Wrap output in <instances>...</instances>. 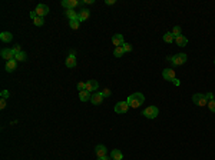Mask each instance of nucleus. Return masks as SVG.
Masks as SVG:
<instances>
[{
  "mask_svg": "<svg viewBox=\"0 0 215 160\" xmlns=\"http://www.w3.org/2000/svg\"><path fill=\"white\" fill-rule=\"evenodd\" d=\"M126 102H128V104H129V107H132V109H138V107L145 102V96H143L142 93L138 92V93L130 94V96L126 99Z\"/></svg>",
  "mask_w": 215,
  "mask_h": 160,
  "instance_id": "nucleus-1",
  "label": "nucleus"
},
{
  "mask_svg": "<svg viewBox=\"0 0 215 160\" xmlns=\"http://www.w3.org/2000/svg\"><path fill=\"white\" fill-rule=\"evenodd\" d=\"M166 60L171 61V63H172V66L178 67V66H182V64L188 60V56H186L185 53H178V55H175V56H168V57H166Z\"/></svg>",
  "mask_w": 215,
  "mask_h": 160,
  "instance_id": "nucleus-2",
  "label": "nucleus"
},
{
  "mask_svg": "<svg viewBox=\"0 0 215 160\" xmlns=\"http://www.w3.org/2000/svg\"><path fill=\"white\" fill-rule=\"evenodd\" d=\"M142 115L146 119H155L158 115H159V109H158L157 106H148L146 109L142 112Z\"/></svg>",
  "mask_w": 215,
  "mask_h": 160,
  "instance_id": "nucleus-3",
  "label": "nucleus"
},
{
  "mask_svg": "<svg viewBox=\"0 0 215 160\" xmlns=\"http://www.w3.org/2000/svg\"><path fill=\"white\" fill-rule=\"evenodd\" d=\"M192 102L195 103L196 106H199V107L208 104V100H207L205 94H202V93H195V94L192 96Z\"/></svg>",
  "mask_w": 215,
  "mask_h": 160,
  "instance_id": "nucleus-4",
  "label": "nucleus"
},
{
  "mask_svg": "<svg viewBox=\"0 0 215 160\" xmlns=\"http://www.w3.org/2000/svg\"><path fill=\"white\" fill-rule=\"evenodd\" d=\"M128 109H129V104H128L126 100H125V102H118L116 104H115V113H119V115L126 113Z\"/></svg>",
  "mask_w": 215,
  "mask_h": 160,
  "instance_id": "nucleus-5",
  "label": "nucleus"
},
{
  "mask_svg": "<svg viewBox=\"0 0 215 160\" xmlns=\"http://www.w3.org/2000/svg\"><path fill=\"white\" fill-rule=\"evenodd\" d=\"M35 12H36L37 16L45 17L46 14H49V6H47V4H37L36 9H35Z\"/></svg>",
  "mask_w": 215,
  "mask_h": 160,
  "instance_id": "nucleus-6",
  "label": "nucleus"
},
{
  "mask_svg": "<svg viewBox=\"0 0 215 160\" xmlns=\"http://www.w3.org/2000/svg\"><path fill=\"white\" fill-rule=\"evenodd\" d=\"M103 94H102V92H96V93H93L92 94V97H91V102H92V104H95V106H98V104H101L102 102H103Z\"/></svg>",
  "mask_w": 215,
  "mask_h": 160,
  "instance_id": "nucleus-7",
  "label": "nucleus"
},
{
  "mask_svg": "<svg viewBox=\"0 0 215 160\" xmlns=\"http://www.w3.org/2000/svg\"><path fill=\"white\" fill-rule=\"evenodd\" d=\"M0 56L4 59V60H13L14 59V53L12 49H2V51H0Z\"/></svg>",
  "mask_w": 215,
  "mask_h": 160,
  "instance_id": "nucleus-8",
  "label": "nucleus"
},
{
  "mask_svg": "<svg viewBox=\"0 0 215 160\" xmlns=\"http://www.w3.org/2000/svg\"><path fill=\"white\" fill-rule=\"evenodd\" d=\"M112 43H113V46H116V47H122L125 43L124 40V36L119 35V33H116V35L112 36Z\"/></svg>",
  "mask_w": 215,
  "mask_h": 160,
  "instance_id": "nucleus-9",
  "label": "nucleus"
},
{
  "mask_svg": "<svg viewBox=\"0 0 215 160\" xmlns=\"http://www.w3.org/2000/svg\"><path fill=\"white\" fill-rule=\"evenodd\" d=\"M162 76L165 80H168V82H174V79H175V70L174 69H165V70L162 72Z\"/></svg>",
  "mask_w": 215,
  "mask_h": 160,
  "instance_id": "nucleus-10",
  "label": "nucleus"
},
{
  "mask_svg": "<svg viewBox=\"0 0 215 160\" xmlns=\"http://www.w3.org/2000/svg\"><path fill=\"white\" fill-rule=\"evenodd\" d=\"M95 153H96V156H98V159H101V157L106 156L108 150H106V146L105 144H98L96 147H95Z\"/></svg>",
  "mask_w": 215,
  "mask_h": 160,
  "instance_id": "nucleus-11",
  "label": "nucleus"
},
{
  "mask_svg": "<svg viewBox=\"0 0 215 160\" xmlns=\"http://www.w3.org/2000/svg\"><path fill=\"white\" fill-rule=\"evenodd\" d=\"M78 4H80V2H78V0H63L62 2V6L65 7V9H68V10L75 9Z\"/></svg>",
  "mask_w": 215,
  "mask_h": 160,
  "instance_id": "nucleus-12",
  "label": "nucleus"
},
{
  "mask_svg": "<svg viewBox=\"0 0 215 160\" xmlns=\"http://www.w3.org/2000/svg\"><path fill=\"white\" fill-rule=\"evenodd\" d=\"M65 64H66V67H70V69L76 67V64H78V61H76V56L75 55H69L68 57H66V60H65Z\"/></svg>",
  "mask_w": 215,
  "mask_h": 160,
  "instance_id": "nucleus-13",
  "label": "nucleus"
},
{
  "mask_svg": "<svg viewBox=\"0 0 215 160\" xmlns=\"http://www.w3.org/2000/svg\"><path fill=\"white\" fill-rule=\"evenodd\" d=\"M89 16H91V12H89L88 9H82L80 12H78V20L79 22H85V20H88Z\"/></svg>",
  "mask_w": 215,
  "mask_h": 160,
  "instance_id": "nucleus-14",
  "label": "nucleus"
},
{
  "mask_svg": "<svg viewBox=\"0 0 215 160\" xmlns=\"http://www.w3.org/2000/svg\"><path fill=\"white\" fill-rule=\"evenodd\" d=\"M0 40L3 43H9V42H12L13 40V35L10 32H2L0 33Z\"/></svg>",
  "mask_w": 215,
  "mask_h": 160,
  "instance_id": "nucleus-15",
  "label": "nucleus"
},
{
  "mask_svg": "<svg viewBox=\"0 0 215 160\" xmlns=\"http://www.w3.org/2000/svg\"><path fill=\"white\" fill-rule=\"evenodd\" d=\"M99 87V83L96 80H89L86 82V92H95Z\"/></svg>",
  "mask_w": 215,
  "mask_h": 160,
  "instance_id": "nucleus-16",
  "label": "nucleus"
},
{
  "mask_svg": "<svg viewBox=\"0 0 215 160\" xmlns=\"http://www.w3.org/2000/svg\"><path fill=\"white\" fill-rule=\"evenodd\" d=\"M16 69H17V60H16V59H13V60H9L6 63V70L9 72V73L14 72Z\"/></svg>",
  "mask_w": 215,
  "mask_h": 160,
  "instance_id": "nucleus-17",
  "label": "nucleus"
},
{
  "mask_svg": "<svg viewBox=\"0 0 215 160\" xmlns=\"http://www.w3.org/2000/svg\"><path fill=\"white\" fill-rule=\"evenodd\" d=\"M112 160H124V153H122L119 149H113L111 153Z\"/></svg>",
  "mask_w": 215,
  "mask_h": 160,
  "instance_id": "nucleus-18",
  "label": "nucleus"
},
{
  "mask_svg": "<svg viewBox=\"0 0 215 160\" xmlns=\"http://www.w3.org/2000/svg\"><path fill=\"white\" fill-rule=\"evenodd\" d=\"M92 97V94L89 92H86V90H83V92H79V100L80 102H89Z\"/></svg>",
  "mask_w": 215,
  "mask_h": 160,
  "instance_id": "nucleus-19",
  "label": "nucleus"
},
{
  "mask_svg": "<svg viewBox=\"0 0 215 160\" xmlns=\"http://www.w3.org/2000/svg\"><path fill=\"white\" fill-rule=\"evenodd\" d=\"M175 43L178 46H181V47H185L188 45V39L185 36H179V37H175Z\"/></svg>",
  "mask_w": 215,
  "mask_h": 160,
  "instance_id": "nucleus-20",
  "label": "nucleus"
},
{
  "mask_svg": "<svg viewBox=\"0 0 215 160\" xmlns=\"http://www.w3.org/2000/svg\"><path fill=\"white\" fill-rule=\"evenodd\" d=\"M65 14H66V17H68L69 20H75V19H78V12H76L75 9L66 10V12H65Z\"/></svg>",
  "mask_w": 215,
  "mask_h": 160,
  "instance_id": "nucleus-21",
  "label": "nucleus"
},
{
  "mask_svg": "<svg viewBox=\"0 0 215 160\" xmlns=\"http://www.w3.org/2000/svg\"><path fill=\"white\" fill-rule=\"evenodd\" d=\"M163 42L165 43H172V42H175V37H174V35L171 32H168V33H165V35H163Z\"/></svg>",
  "mask_w": 215,
  "mask_h": 160,
  "instance_id": "nucleus-22",
  "label": "nucleus"
},
{
  "mask_svg": "<svg viewBox=\"0 0 215 160\" xmlns=\"http://www.w3.org/2000/svg\"><path fill=\"white\" fill-rule=\"evenodd\" d=\"M69 26H70V29L78 30V29H79V26H80V22H79L78 19H75V20H69Z\"/></svg>",
  "mask_w": 215,
  "mask_h": 160,
  "instance_id": "nucleus-23",
  "label": "nucleus"
},
{
  "mask_svg": "<svg viewBox=\"0 0 215 160\" xmlns=\"http://www.w3.org/2000/svg\"><path fill=\"white\" fill-rule=\"evenodd\" d=\"M174 35V37H179V36H182L181 33H182V30H181V27L179 26H174L172 27V32H171Z\"/></svg>",
  "mask_w": 215,
  "mask_h": 160,
  "instance_id": "nucleus-24",
  "label": "nucleus"
},
{
  "mask_svg": "<svg viewBox=\"0 0 215 160\" xmlns=\"http://www.w3.org/2000/svg\"><path fill=\"white\" fill-rule=\"evenodd\" d=\"M14 59H16L17 61H25L27 59V55L25 53V51H20V53H17V55L14 56Z\"/></svg>",
  "mask_w": 215,
  "mask_h": 160,
  "instance_id": "nucleus-25",
  "label": "nucleus"
},
{
  "mask_svg": "<svg viewBox=\"0 0 215 160\" xmlns=\"http://www.w3.org/2000/svg\"><path fill=\"white\" fill-rule=\"evenodd\" d=\"M33 23H35V26H37V27H40V26L45 24V17H40L37 16L35 20H33Z\"/></svg>",
  "mask_w": 215,
  "mask_h": 160,
  "instance_id": "nucleus-26",
  "label": "nucleus"
},
{
  "mask_svg": "<svg viewBox=\"0 0 215 160\" xmlns=\"http://www.w3.org/2000/svg\"><path fill=\"white\" fill-rule=\"evenodd\" d=\"M124 49L122 47H115V50H113V56L115 57H122V56H124Z\"/></svg>",
  "mask_w": 215,
  "mask_h": 160,
  "instance_id": "nucleus-27",
  "label": "nucleus"
},
{
  "mask_svg": "<svg viewBox=\"0 0 215 160\" xmlns=\"http://www.w3.org/2000/svg\"><path fill=\"white\" fill-rule=\"evenodd\" d=\"M122 49H124L125 53H129V51H132V45H129V43L125 42V43H124V46H122Z\"/></svg>",
  "mask_w": 215,
  "mask_h": 160,
  "instance_id": "nucleus-28",
  "label": "nucleus"
},
{
  "mask_svg": "<svg viewBox=\"0 0 215 160\" xmlns=\"http://www.w3.org/2000/svg\"><path fill=\"white\" fill-rule=\"evenodd\" d=\"M208 107H209V110H211L212 113H215V99L209 100V102H208Z\"/></svg>",
  "mask_w": 215,
  "mask_h": 160,
  "instance_id": "nucleus-29",
  "label": "nucleus"
},
{
  "mask_svg": "<svg viewBox=\"0 0 215 160\" xmlns=\"http://www.w3.org/2000/svg\"><path fill=\"white\" fill-rule=\"evenodd\" d=\"M12 50H13L14 56H16V55H17V53H20V51H23V50H22V46H20V45H16V46H14V47H13V49H12Z\"/></svg>",
  "mask_w": 215,
  "mask_h": 160,
  "instance_id": "nucleus-30",
  "label": "nucleus"
},
{
  "mask_svg": "<svg viewBox=\"0 0 215 160\" xmlns=\"http://www.w3.org/2000/svg\"><path fill=\"white\" fill-rule=\"evenodd\" d=\"M78 90H79V92H83V90H86V83H83V82H79V83H78Z\"/></svg>",
  "mask_w": 215,
  "mask_h": 160,
  "instance_id": "nucleus-31",
  "label": "nucleus"
},
{
  "mask_svg": "<svg viewBox=\"0 0 215 160\" xmlns=\"http://www.w3.org/2000/svg\"><path fill=\"white\" fill-rule=\"evenodd\" d=\"M9 96H10L9 90H2V99H9Z\"/></svg>",
  "mask_w": 215,
  "mask_h": 160,
  "instance_id": "nucleus-32",
  "label": "nucleus"
},
{
  "mask_svg": "<svg viewBox=\"0 0 215 160\" xmlns=\"http://www.w3.org/2000/svg\"><path fill=\"white\" fill-rule=\"evenodd\" d=\"M102 94H103V97H109V96H111V90H109V89H105L103 92H102Z\"/></svg>",
  "mask_w": 215,
  "mask_h": 160,
  "instance_id": "nucleus-33",
  "label": "nucleus"
},
{
  "mask_svg": "<svg viewBox=\"0 0 215 160\" xmlns=\"http://www.w3.org/2000/svg\"><path fill=\"white\" fill-rule=\"evenodd\" d=\"M0 107H2V109H4V107H6V99L0 100Z\"/></svg>",
  "mask_w": 215,
  "mask_h": 160,
  "instance_id": "nucleus-34",
  "label": "nucleus"
},
{
  "mask_svg": "<svg viewBox=\"0 0 215 160\" xmlns=\"http://www.w3.org/2000/svg\"><path fill=\"white\" fill-rule=\"evenodd\" d=\"M205 97H207V100H208V102H209V100H212V99H214V96H212V93H211V92H209V93H207V94H205Z\"/></svg>",
  "mask_w": 215,
  "mask_h": 160,
  "instance_id": "nucleus-35",
  "label": "nucleus"
},
{
  "mask_svg": "<svg viewBox=\"0 0 215 160\" xmlns=\"http://www.w3.org/2000/svg\"><path fill=\"white\" fill-rule=\"evenodd\" d=\"M36 17H37V14H36V12H35V10H33V12H30V19H32V20H35Z\"/></svg>",
  "mask_w": 215,
  "mask_h": 160,
  "instance_id": "nucleus-36",
  "label": "nucleus"
},
{
  "mask_svg": "<svg viewBox=\"0 0 215 160\" xmlns=\"http://www.w3.org/2000/svg\"><path fill=\"white\" fill-rule=\"evenodd\" d=\"M105 3H106L108 6H111V4H115V3H116V2H115V0H106Z\"/></svg>",
  "mask_w": 215,
  "mask_h": 160,
  "instance_id": "nucleus-37",
  "label": "nucleus"
},
{
  "mask_svg": "<svg viewBox=\"0 0 215 160\" xmlns=\"http://www.w3.org/2000/svg\"><path fill=\"white\" fill-rule=\"evenodd\" d=\"M172 83L175 84V86H179V80H178V79H176V77H175V79H174V82H172Z\"/></svg>",
  "mask_w": 215,
  "mask_h": 160,
  "instance_id": "nucleus-38",
  "label": "nucleus"
},
{
  "mask_svg": "<svg viewBox=\"0 0 215 160\" xmlns=\"http://www.w3.org/2000/svg\"><path fill=\"white\" fill-rule=\"evenodd\" d=\"M99 160H112V157H108V156H103V157H101Z\"/></svg>",
  "mask_w": 215,
  "mask_h": 160,
  "instance_id": "nucleus-39",
  "label": "nucleus"
},
{
  "mask_svg": "<svg viewBox=\"0 0 215 160\" xmlns=\"http://www.w3.org/2000/svg\"><path fill=\"white\" fill-rule=\"evenodd\" d=\"M214 63H215V60H214Z\"/></svg>",
  "mask_w": 215,
  "mask_h": 160,
  "instance_id": "nucleus-40",
  "label": "nucleus"
}]
</instances>
